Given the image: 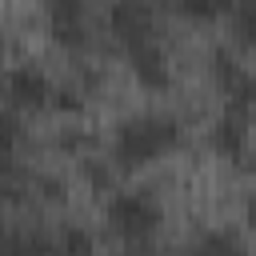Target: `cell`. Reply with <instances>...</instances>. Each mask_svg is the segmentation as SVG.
<instances>
[{
    "instance_id": "obj_18",
    "label": "cell",
    "mask_w": 256,
    "mask_h": 256,
    "mask_svg": "<svg viewBox=\"0 0 256 256\" xmlns=\"http://www.w3.org/2000/svg\"><path fill=\"white\" fill-rule=\"evenodd\" d=\"M244 220H248V228L256 232V192H252V200H248V208H244Z\"/></svg>"
},
{
    "instance_id": "obj_17",
    "label": "cell",
    "mask_w": 256,
    "mask_h": 256,
    "mask_svg": "<svg viewBox=\"0 0 256 256\" xmlns=\"http://www.w3.org/2000/svg\"><path fill=\"white\" fill-rule=\"evenodd\" d=\"M0 248H24V232H8V228H0Z\"/></svg>"
},
{
    "instance_id": "obj_3",
    "label": "cell",
    "mask_w": 256,
    "mask_h": 256,
    "mask_svg": "<svg viewBox=\"0 0 256 256\" xmlns=\"http://www.w3.org/2000/svg\"><path fill=\"white\" fill-rule=\"evenodd\" d=\"M108 28H112V36H116V44H120L124 52L136 48V44L160 40L152 0H116V4L108 8Z\"/></svg>"
},
{
    "instance_id": "obj_14",
    "label": "cell",
    "mask_w": 256,
    "mask_h": 256,
    "mask_svg": "<svg viewBox=\"0 0 256 256\" xmlns=\"http://www.w3.org/2000/svg\"><path fill=\"white\" fill-rule=\"evenodd\" d=\"M52 108H60V112H80V108H84V96H80L76 88L56 84V88H52Z\"/></svg>"
},
{
    "instance_id": "obj_9",
    "label": "cell",
    "mask_w": 256,
    "mask_h": 256,
    "mask_svg": "<svg viewBox=\"0 0 256 256\" xmlns=\"http://www.w3.org/2000/svg\"><path fill=\"white\" fill-rule=\"evenodd\" d=\"M36 192V176L16 160V152H0V204H24Z\"/></svg>"
},
{
    "instance_id": "obj_1",
    "label": "cell",
    "mask_w": 256,
    "mask_h": 256,
    "mask_svg": "<svg viewBox=\"0 0 256 256\" xmlns=\"http://www.w3.org/2000/svg\"><path fill=\"white\" fill-rule=\"evenodd\" d=\"M184 140V128L176 116H164V112H140L132 120H124L116 128V140H112V160L116 168H144L168 152H176Z\"/></svg>"
},
{
    "instance_id": "obj_5",
    "label": "cell",
    "mask_w": 256,
    "mask_h": 256,
    "mask_svg": "<svg viewBox=\"0 0 256 256\" xmlns=\"http://www.w3.org/2000/svg\"><path fill=\"white\" fill-rule=\"evenodd\" d=\"M48 32L64 52H88L92 24H88L84 0H48Z\"/></svg>"
},
{
    "instance_id": "obj_4",
    "label": "cell",
    "mask_w": 256,
    "mask_h": 256,
    "mask_svg": "<svg viewBox=\"0 0 256 256\" xmlns=\"http://www.w3.org/2000/svg\"><path fill=\"white\" fill-rule=\"evenodd\" d=\"M212 80L224 96V108H240V112H252L256 108V76L224 48L212 52Z\"/></svg>"
},
{
    "instance_id": "obj_11",
    "label": "cell",
    "mask_w": 256,
    "mask_h": 256,
    "mask_svg": "<svg viewBox=\"0 0 256 256\" xmlns=\"http://www.w3.org/2000/svg\"><path fill=\"white\" fill-rule=\"evenodd\" d=\"M168 8L188 20H220L224 12H232V0H168Z\"/></svg>"
},
{
    "instance_id": "obj_15",
    "label": "cell",
    "mask_w": 256,
    "mask_h": 256,
    "mask_svg": "<svg viewBox=\"0 0 256 256\" xmlns=\"http://www.w3.org/2000/svg\"><path fill=\"white\" fill-rule=\"evenodd\" d=\"M56 248H80V252H88V248H96V240L84 236V232H76V228H68V232L56 236Z\"/></svg>"
},
{
    "instance_id": "obj_7",
    "label": "cell",
    "mask_w": 256,
    "mask_h": 256,
    "mask_svg": "<svg viewBox=\"0 0 256 256\" xmlns=\"http://www.w3.org/2000/svg\"><path fill=\"white\" fill-rule=\"evenodd\" d=\"M248 116H252V112L224 108V112H220V120H216V124H212V132H208L212 152H216V156H224V160H232L236 168H244V164H248Z\"/></svg>"
},
{
    "instance_id": "obj_12",
    "label": "cell",
    "mask_w": 256,
    "mask_h": 256,
    "mask_svg": "<svg viewBox=\"0 0 256 256\" xmlns=\"http://www.w3.org/2000/svg\"><path fill=\"white\" fill-rule=\"evenodd\" d=\"M80 172H84V180H88L96 192H108V188L116 184V172H112L104 160H92V156H84V160H80Z\"/></svg>"
},
{
    "instance_id": "obj_2",
    "label": "cell",
    "mask_w": 256,
    "mask_h": 256,
    "mask_svg": "<svg viewBox=\"0 0 256 256\" xmlns=\"http://www.w3.org/2000/svg\"><path fill=\"white\" fill-rule=\"evenodd\" d=\"M104 216H108V228L116 232V240L128 248H148L164 224V212L148 192H116L108 200Z\"/></svg>"
},
{
    "instance_id": "obj_16",
    "label": "cell",
    "mask_w": 256,
    "mask_h": 256,
    "mask_svg": "<svg viewBox=\"0 0 256 256\" xmlns=\"http://www.w3.org/2000/svg\"><path fill=\"white\" fill-rule=\"evenodd\" d=\"M196 248H216V252H224V248H240V236H232V232H212V236L196 240Z\"/></svg>"
},
{
    "instance_id": "obj_6",
    "label": "cell",
    "mask_w": 256,
    "mask_h": 256,
    "mask_svg": "<svg viewBox=\"0 0 256 256\" xmlns=\"http://www.w3.org/2000/svg\"><path fill=\"white\" fill-rule=\"evenodd\" d=\"M52 88H56V84H52L40 68H32V64L12 68V72L4 76V96H8V104L20 108V112H44V108H52Z\"/></svg>"
},
{
    "instance_id": "obj_13",
    "label": "cell",
    "mask_w": 256,
    "mask_h": 256,
    "mask_svg": "<svg viewBox=\"0 0 256 256\" xmlns=\"http://www.w3.org/2000/svg\"><path fill=\"white\" fill-rule=\"evenodd\" d=\"M20 144V120L12 112H0V152H16Z\"/></svg>"
},
{
    "instance_id": "obj_8",
    "label": "cell",
    "mask_w": 256,
    "mask_h": 256,
    "mask_svg": "<svg viewBox=\"0 0 256 256\" xmlns=\"http://www.w3.org/2000/svg\"><path fill=\"white\" fill-rule=\"evenodd\" d=\"M128 64H132V76L148 88V92H164L172 84V68H168V52L160 40H148V44H136L124 52Z\"/></svg>"
},
{
    "instance_id": "obj_10",
    "label": "cell",
    "mask_w": 256,
    "mask_h": 256,
    "mask_svg": "<svg viewBox=\"0 0 256 256\" xmlns=\"http://www.w3.org/2000/svg\"><path fill=\"white\" fill-rule=\"evenodd\" d=\"M232 32L244 48L256 52V0H232Z\"/></svg>"
}]
</instances>
